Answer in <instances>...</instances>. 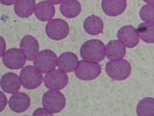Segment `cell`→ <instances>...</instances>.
Returning <instances> with one entry per match:
<instances>
[{
  "label": "cell",
  "mask_w": 154,
  "mask_h": 116,
  "mask_svg": "<svg viewBox=\"0 0 154 116\" xmlns=\"http://www.w3.org/2000/svg\"><path fill=\"white\" fill-rule=\"evenodd\" d=\"M139 116H154V99L151 97L144 98L139 102L137 106Z\"/></svg>",
  "instance_id": "cell-22"
},
{
  "label": "cell",
  "mask_w": 154,
  "mask_h": 116,
  "mask_svg": "<svg viewBox=\"0 0 154 116\" xmlns=\"http://www.w3.org/2000/svg\"><path fill=\"white\" fill-rule=\"evenodd\" d=\"M102 72V67L98 62H88L82 60L79 62L75 75L77 78L82 81H91L99 77Z\"/></svg>",
  "instance_id": "cell-5"
},
{
  "label": "cell",
  "mask_w": 154,
  "mask_h": 116,
  "mask_svg": "<svg viewBox=\"0 0 154 116\" xmlns=\"http://www.w3.org/2000/svg\"><path fill=\"white\" fill-rule=\"evenodd\" d=\"M126 0H102V9L106 15L111 17L118 16L126 9Z\"/></svg>",
  "instance_id": "cell-14"
},
{
  "label": "cell",
  "mask_w": 154,
  "mask_h": 116,
  "mask_svg": "<svg viewBox=\"0 0 154 116\" xmlns=\"http://www.w3.org/2000/svg\"><path fill=\"white\" fill-rule=\"evenodd\" d=\"M141 19L146 22H154V5H143L140 10Z\"/></svg>",
  "instance_id": "cell-23"
},
{
  "label": "cell",
  "mask_w": 154,
  "mask_h": 116,
  "mask_svg": "<svg viewBox=\"0 0 154 116\" xmlns=\"http://www.w3.org/2000/svg\"><path fill=\"white\" fill-rule=\"evenodd\" d=\"M83 27L88 34L91 35H97L101 34L103 31L104 23L99 16L93 15L84 20Z\"/></svg>",
  "instance_id": "cell-19"
},
{
  "label": "cell",
  "mask_w": 154,
  "mask_h": 116,
  "mask_svg": "<svg viewBox=\"0 0 154 116\" xmlns=\"http://www.w3.org/2000/svg\"><path fill=\"white\" fill-rule=\"evenodd\" d=\"M20 80L25 88L35 89L39 87L43 81L42 72L34 65H27L20 72Z\"/></svg>",
  "instance_id": "cell-4"
},
{
  "label": "cell",
  "mask_w": 154,
  "mask_h": 116,
  "mask_svg": "<svg viewBox=\"0 0 154 116\" xmlns=\"http://www.w3.org/2000/svg\"><path fill=\"white\" fill-rule=\"evenodd\" d=\"M0 95H1V99H0V112H2L4 110V109L6 106V104H7V99H6V97L4 95L3 92H0Z\"/></svg>",
  "instance_id": "cell-25"
},
{
  "label": "cell",
  "mask_w": 154,
  "mask_h": 116,
  "mask_svg": "<svg viewBox=\"0 0 154 116\" xmlns=\"http://www.w3.org/2000/svg\"><path fill=\"white\" fill-rule=\"evenodd\" d=\"M117 38L126 47L130 49L136 47L140 41L137 31L133 25H130L121 27L118 30Z\"/></svg>",
  "instance_id": "cell-10"
},
{
  "label": "cell",
  "mask_w": 154,
  "mask_h": 116,
  "mask_svg": "<svg viewBox=\"0 0 154 116\" xmlns=\"http://www.w3.org/2000/svg\"><path fill=\"white\" fill-rule=\"evenodd\" d=\"M20 49L26 55L27 60L32 61L38 53L39 45L35 37L30 35H26L20 42Z\"/></svg>",
  "instance_id": "cell-12"
},
{
  "label": "cell",
  "mask_w": 154,
  "mask_h": 116,
  "mask_svg": "<svg viewBox=\"0 0 154 116\" xmlns=\"http://www.w3.org/2000/svg\"><path fill=\"white\" fill-rule=\"evenodd\" d=\"M46 32L49 39L56 41L62 40L69 35V26L65 20L55 19L49 21L46 24Z\"/></svg>",
  "instance_id": "cell-7"
},
{
  "label": "cell",
  "mask_w": 154,
  "mask_h": 116,
  "mask_svg": "<svg viewBox=\"0 0 154 116\" xmlns=\"http://www.w3.org/2000/svg\"><path fill=\"white\" fill-rule=\"evenodd\" d=\"M33 64L42 73H47L56 69L58 65L57 56L52 50H42L34 58Z\"/></svg>",
  "instance_id": "cell-6"
},
{
  "label": "cell",
  "mask_w": 154,
  "mask_h": 116,
  "mask_svg": "<svg viewBox=\"0 0 154 116\" xmlns=\"http://www.w3.org/2000/svg\"><path fill=\"white\" fill-rule=\"evenodd\" d=\"M2 62L6 68L13 70L22 69L26 62V56L22 49L16 48L6 50L2 55Z\"/></svg>",
  "instance_id": "cell-8"
},
{
  "label": "cell",
  "mask_w": 154,
  "mask_h": 116,
  "mask_svg": "<svg viewBox=\"0 0 154 116\" xmlns=\"http://www.w3.org/2000/svg\"><path fill=\"white\" fill-rule=\"evenodd\" d=\"M21 80L20 78L15 73L7 72L1 78V88L5 92L12 94L18 92L21 88Z\"/></svg>",
  "instance_id": "cell-13"
},
{
  "label": "cell",
  "mask_w": 154,
  "mask_h": 116,
  "mask_svg": "<svg viewBox=\"0 0 154 116\" xmlns=\"http://www.w3.org/2000/svg\"><path fill=\"white\" fill-rule=\"evenodd\" d=\"M43 81L45 86L49 89L60 90L66 86L69 78L64 71L61 69H53L46 73Z\"/></svg>",
  "instance_id": "cell-9"
},
{
  "label": "cell",
  "mask_w": 154,
  "mask_h": 116,
  "mask_svg": "<svg viewBox=\"0 0 154 116\" xmlns=\"http://www.w3.org/2000/svg\"><path fill=\"white\" fill-rule=\"evenodd\" d=\"M42 103L43 107L52 114L59 113L66 106L65 95L58 90H49L44 93Z\"/></svg>",
  "instance_id": "cell-3"
},
{
  "label": "cell",
  "mask_w": 154,
  "mask_h": 116,
  "mask_svg": "<svg viewBox=\"0 0 154 116\" xmlns=\"http://www.w3.org/2000/svg\"><path fill=\"white\" fill-rule=\"evenodd\" d=\"M49 2H50L51 3L55 4V5H58V4H60L64 1V0H47Z\"/></svg>",
  "instance_id": "cell-27"
},
{
  "label": "cell",
  "mask_w": 154,
  "mask_h": 116,
  "mask_svg": "<svg viewBox=\"0 0 154 116\" xmlns=\"http://www.w3.org/2000/svg\"><path fill=\"white\" fill-rule=\"evenodd\" d=\"M139 37L148 44L154 43V22L140 23L137 27Z\"/></svg>",
  "instance_id": "cell-21"
},
{
  "label": "cell",
  "mask_w": 154,
  "mask_h": 116,
  "mask_svg": "<svg viewBox=\"0 0 154 116\" xmlns=\"http://www.w3.org/2000/svg\"><path fill=\"white\" fill-rule=\"evenodd\" d=\"M2 53H1V55H3L4 53L5 52V40H4L3 38L2 37Z\"/></svg>",
  "instance_id": "cell-28"
},
{
  "label": "cell",
  "mask_w": 154,
  "mask_h": 116,
  "mask_svg": "<svg viewBox=\"0 0 154 116\" xmlns=\"http://www.w3.org/2000/svg\"><path fill=\"white\" fill-rule=\"evenodd\" d=\"M31 99L24 92H16L10 97L9 106L12 112L16 113L24 112L29 108Z\"/></svg>",
  "instance_id": "cell-11"
},
{
  "label": "cell",
  "mask_w": 154,
  "mask_h": 116,
  "mask_svg": "<svg viewBox=\"0 0 154 116\" xmlns=\"http://www.w3.org/2000/svg\"><path fill=\"white\" fill-rule=\"evenodd\" d=\"M56 13L54 5L49 1H42L38 2L35 6V16L37 19L42 22L52 20Z\"/></svg>",
  "instance_id": "cell-17"
},
{
  "label": "cell",
  "mask_w": 154,
  "mask_h": 116,
  "mask_svg": "<svg viewBox=\"0 0 154 116\" xmlns=\"http://www.w3.org/2000/svg\"><path fill=\"white\" fill-rule=\"evenodd\" d=\"M17 1L18 0H0V2H1L2 5L9 6V5H12L13 4L16 3Z\"/></svg>",
  "instance_id": "cell-26"
},
{
  "label": "cell",
  "mask_w": 154,
  "mask_h": 116,
  "mask_svg": "<svg viewBox=\"0 0 154 116\" xmlns=\"http://www.w3.org/2000/svg\"><path fill=\"white\" fill-rule=\"evenodd\" d=\"M144 2H146L147 4H152L154 5V0H143Z\"/></svg>",
  "instance_id": "cell-29"
},
{
  "label": "cell",
  "mask_w": 154,
  "mask_h": 116,
  "mask_svg": "<svg viewBox=\"0 0 154 116\" xmlns=\"http://www.w3.org/2000/svg\"><path fill=\"white\" fill-rule=\"evenodd\" d=\"M53 114H52L51 112H49V111H47L45 108H38V109H35V111L33 112V115L36 116V115H39V116H42V115H53Z\"/></svg>",
  "instance_id": "cell-24"
},
{
  "label": "cell",
  "mask_w": 154,
  "mask_h": 116,
  "mask_svg": "<svg viewBox=\"0 0 154 116\" xmlns=\"http://www.w3.org/2000/svg\"><path fill=\"white\" fill-rule=\"evenodd\" d=\"M78 64V56L71 52L62 53L58 58V67L65 72H71L74 71L76 69Z\"/></svg>",
  "instance_id": "cell-16"
},
{
  "label": "cell",
  "mask_w": 154,
  "mask_h": 116,
  "mask_svg": "<svg viewBox=\"0 0 154 116\" xmlns=\"http://www.w3.org/2000/svg\"><path fill=\"white\" fill-rule=\"evenodd\" d=\"M131 65L127 60L119 59L109 61L106 65V72L115 81H123L131 74Z\"/></svg>",
  "instance_id": "cell-2"
},
{
  "label": "cell",
  "mask_w": 154,
  "mask_h": 116,
  "mask_svg": "<svg viewBox=\"0 0 154 116\" xmlns=\"http://www.w3.org/2000/svg\"><path fill=\"white\" fill-rule=\"evenodd\" d=\"M35 0H18L14 7L15 13L20 18H29L35 11Z\"/></svg>",
  "instance_id": "cell-20"
},
{
  "label": "cell",
  "mask_w": 154,
  "mask_h": 116,
  "mask_svg": "<svg viewBox=\"0 0 154 116\" xmlns=\"http://www.w3.org/2000/svg\"><path fill=\"white\" fill-rule=\"evenodd\" d=\"M79 52L83 60L88 62H100L106 56L105 45L99 39H90L82 45Z\"/></svg>",
  "instance_id": "cell-1"
},
{
  "label": "cell",
  "mask_w": 154,
  "mask_h": 116,
  "mask_svg": "<svg viewBox=\"0 0 154 116\" xmlns=\"http://www.w3.org/2000/svg\"><path fill=\"white\" fill-rule=\"evenodd\" d=\"M60 13L64 17L73 19L81 13V5L77 0H64L60 5Z\"/></svg>",
  "instance_id": "cell-18"
},
{
  "label": "cell",
  "mask_w": 154,
  "mask_h": 116,
  "mask_svg": "<svg viewBox=\"0 0 154 116\" xmlns=\"http://www.w3.org/2000/svg\"><path fill=\"white\" fill-rule=\"evenodd\" d=\"M126 53L125 46L120 41H109L106 46V55L110 61L123 59Z\"/></svg>",
  "instance_id": "cell-15"
}]
</instances>
